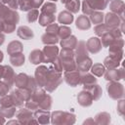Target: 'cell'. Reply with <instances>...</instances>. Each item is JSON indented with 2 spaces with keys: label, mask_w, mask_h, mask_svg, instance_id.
Wrapping results in <instances>:
<instances>
[{
  "label": "cell",
  "mask_w": 125,
  "mask_h": 125,
  "mask_svg": "<svg viewBox=\"0 0 125 125\" xmlns=\"http://www.w3.org/2000/svg\"><path fill=\"white\" fill-rule=\"evenodd\" d=\"M7 90H8V86H6V85H1L0 84V96H3V95H5V93L7 92Z\"/></svg>",
  "instance_id": "ac0fdd59"
},
{
  "label": "cell",
  "mask_w": 125,
  "mask_h": 125,
  "mask_svg": "<svg viewBox=\"0 0 125 125\" xmlns=\"http://www.w3.org/2000/svg\"><path fill=\"white\" fill-rule=\"evenodd\" d=\"M69 1H70V0H62V3H64V4H66V3H67V2H69Z\"/></svg>",
  "instance_id": "7402d4cb"
},
{
  "label": "cell",
  "mask_w": 125,
  "mask_h": 125,
  "mask_svg": "<svg viewBox=\"0 0 125 125\" xmlns=\"http://www.w3.org/2000/svg\"><path fill=\"white\" fill-rule=\"evenodd\" d=\"M76 26L79 29H88L90 28L91 24H90L89 20L85 16H80L76 21Z\"/></svg>",
  "instance_id": "5b68a950"
},
{
  "label": "cell",
  "mask_w": 125,
  "mask_h": 125,
  "mask_svg": "<svg viewBox=\"0 0 125 125\" xmlns=\"http://www.w3.org/2000/svg\"><path fill=\"white\" fill-rule=\"evenodd\" d=\"M18 34L20 37L23 38V39H30L33 37V32L30 28H28L27 26H21L18 30Z\"/></svg>",
  "instance_id": "3957f363"
},
{
  "label": "cell",
  "mask_w": 125,
  "mask_h": 125,
  "mask_svg": "<svg viewBox=\"0 0 125 125\" xmlns=\"http://www.w3.org/2000/svg\"><path fill=\"white\" fill-rule=\"evenodd\" d=\"M38 12L36 11V10H33V11H31V12H29L28 13V15H27V21H29V22H32V21H36L37 20V18H38Z\"/></svg>",
  "instance_id": "e0dca14e"
},
{
  "label": "cell",
  "mask_w": 125,
  "mask_h": 125,
  "mask_svg": "<svg viewBox=\"0 0 125 125\" xmlns=\"http://www.w3.org/2000/svg\"><path fill=\"white\" fill-rule=\"evenodd\" d=\"M4 42V36L3 35H0V44H2Z\"/></svg>",
  "instance_id": "d6986e66"
},
{
  "label": "cell",
  "mask_w": 125,
  "mask_h": 125,
  "mask_svg": "<svg viewBox=\"0 0 125 125\" xmlns=\"http://www.w3.org/2000/svg\"><path fill=\"white\" fill-rule=\"evenodd\" d=\"M1 29H4V23H2L1 21H0V30Z\"/></svg>",
  "instance_id": "ffe728a7"
},
{
  "label": "cell",
  "mask_w": 125,
  "mask_h": 125,
  "mask_svg": "<svg viewBox=\"0 0 125 125\" xmlns=\"http://www.w3.org/2000/svg\"><path fill=\"white\" fill-rule=\"evenodd\" d=\"M104 66L102 65V64H95L93 67H92V72L94 73V74H96V75H98V76H101L103 73H104Z\"/></svg>",
  "instance_id": "5bb4252c"
},
{
  "label": "cell",
  "mask_w": 125,
  "mask_h": 125,
  "mask_svg": "<svg viewBox=\"0 0 125 125\" xmlns=\"http://www.w3.org/2000/svg\"><path fill=\"white\" fill-rule=\"evenodd\" d=\"M68 74L71 76V79L68 78V79H65V80H66V82H67L68 84H70L71 86L74 87V86H75L77 83H79V81H80L79 74L76 73V72H68Z\"/></svg>",
  "instance_id": "30bf717a"
},
{
  "label": "cell",
  "mask_w": 125,
  "mask_h": 125,
  "mask_svg": "<svg viewBox=\"0 0 125 125\" xmlns=\"http://www.w3.org/2000/svg\"><path fill=\"white\" fill-rule=\"evenodd\" d=\"M104 15L103 14H101V13H93L92 14V16H91V19H92V21H94V23H101L102 22V21H103V17Z\"/></svg>",
  "instance_id": "2e32d148"
},
{
  "label": "cell",
  "mask_w": 125,
  "mask_h": 125,
  "mask_svg": "<svg viewBox=\"0 0 125 125\" xmlns=\"http://www.w3.org/2000/svg\"><path fill=\"white\" fill-rule=\"evenodd\" d=\"M73 21V16L67 11H63L59 15V21L64 24H69Z\"/></svg>",
  "instance_id": "277c9868"
},
{
  "label": "cell",
  "mask_w": 125,
  "mask_h": 125,
  "mask_svg": "<svg viewBox=\"0 0 125 125\" xmlns=\"http://www.w3.org/2000/svg\"><path fill=\"white\" fill-rule=\"evenodd\" d=\"M122 77V75L119 74V71L113 69V70H109L106 74H105V79L107 80H113V79H120Z\"/></svg>",
  "instance_id": "4fadbf2b"
},
{
  "label": "cell",
  "mask_w": 125,
  "mask_h": 125,
  "mask_svg": "<svg viewBox=\"0 0 125 125\" xmlns=\"http://www.w3.org/2000/svg\"><path fill=\"white\" fill-rule=\"evenodd\" d=\"M52 1H56V0H52Z\"/></svg>",
  "instance_id": "603a6c76"
},
{
  "label": "cell",
  "mask_w": 125,
  "mask_h": 125,
  "mask_svg": "<svg viewBox=\"0 0 125 125\" xmlns=\"http://www.w3.org/2000/svg\"><path fill=\"white\" fill-rule=\"evenodd\" d=\"M65 5H66V8L73 13H76L79 10V0H70Z\"/></svg>",
  "instance_id": "8fae6325"
},
{
  "label": "cell",
  "mask_w": 125,
  "mask_h": 125,
  "mask_svg": "<svg viewBox=\"0 0 125 125\" xmlns=\"http://www.w3.org/2000/svg\"><path fill=\"white\" fill-rule=\"evenodd\" d=\"M78 102L82 104V105H89L92 103V98L91 95H89V93L87 92H81L78 96Z\"/></svg>",
  "instance_id": "52a82bcc"
},
{
  "label": "cell",
  "mask_w": 125,
  "mask_h": 125,
  "mask_svg": "<svg viewBox=\"0 0 125 125\" xmlns=\"http://www.w3.org/2000/svg\"><path fill=\"white\" fill-rule=\"evenodd\" d=\"M45 56L47 57V60H54L56 59V56L58 54V48L56 46H48L44 49Z\"/></svg>",
  "instance_id": "8992f818"
},
{
  "label": "cell",
  "mask_w": 125,
  "mask_h": 125,
  "mask_svg": "<svg viewBox=\"0 0 125 125\" xmlns=\"http://www.w3.org/2000/svg\"><path fill=\"white\" fill-rule=\"evenodd\" d=\"M87 46H88V49L90 50L91 53H97L100 51L101 49V43H100V40L96 37H92L90 38V40L88 41L87 43Z\"/></svg>",
  "instance_id": "7a4b0ae2"
},
{
  "label": "cell",
  "mask_w": 125,
  "mask_h": 125,
  "mask_svg": "<svg viewBox=\"0 0 125 125\" xmlns=\"http://www.w3.org/2000/svg\"><path fill=\"white\" fill-rule=\"evenodd\" d=\"M107 91H108V95H110L113 99H117L119 97L123 96V87L121 84H117V83H111L110 85H107Z\"/></svg>",
  "instance_id": "6da1fadb"
},
{
  "label": "cell",
  "mask_w": 125,
  "mask_h": 125,
  "mask_svg": "<svg viewBox=\"0 0 125 125\" xmlns=\"http://www.w3.org/2000/svg\"><path fill=\"white\" fill-rule=\"evenodd\" d=\"M4 72V70H3V67L2 66H0V77H1V74Z\"/></svg>",
  "instance_id": "44dd1931"
},
{
  "label": "cell",
  "mask_w": 125,
  "mask_h": 125,
  "mask_svg": "<svg viewBox=\"0 0 125 125\" xmlns=\"http://www.w3.org/2000/svg\"><path fill=\"white\" fill-rule=\"evenodd\" d=\"M106 22L110 26H116L118 24V18H117V16L108 13L106 15Z\"/></svg>",
  "instance_id": "7c38bea8"
},
{
  "label": "cell",
  "mask_w": 125,
  "mask_h": 125,
  "mask_svg": "<svg viewBox=\"0 0 125 125\" xmlns=\"http://www.w3.org/2000/svg\"><path fill=\"white\" fill-rule=\"evenodd\" d=\"M20 7H21V10H22V11H27L29 9H32L30 0H21Z\"/></svg>",
  "instance_id": "9a60e30c"
},
{
  "label": "cell",
  "mask_w": 125,
  "mask_h": 125,
  "mask_svg": "<svg viewBox=\"0 0 125 125\" xmlns=\"http://www.w3.org/2000/svg\"><path fill=\"white\" fill-rule=\"evenodd\" d=\"M29 60H30V62H31L32 63H39L40 62L43 61V55L41 54L40 51L35 50V51H33L32 53H30Z\"/></svg>",
  "instance_id": "ba28073f"
},
{
  "label": "cell",
  "mask_w": 125,
  "mask_h": 125,
  "mask_svg": "<svg viewBox=\"0 0 125 125\" xmlns=\"http://www.w3.org/2000/svg\"><path fill=\"white\" fill-rule=\"evenodd\" d=\"M11 62H12V63L14 65L20 66L24 62V57L21 53L17 54V55H13V56H11Z\"/></svg>",
  "instance_id": "9c48e42d"
}]
</instances>
